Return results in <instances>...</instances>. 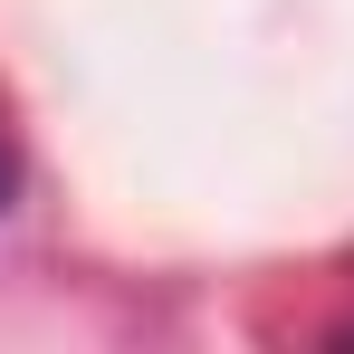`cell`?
I'll return each mask as SVG.
<instances>
[{
  "label": "cell",
  "mask_w": 354,
  "mask_h": 354,
  "mask_svg": "<svg viewBox=\"0 0 354 354\" xmlns=\"http://www.w3.org/2000/svg\"><path fill=\"white\" fill-rule=\"evenodd\" d=\"M10 182H19V163H10V134H0V211H10Z\"/></svg>",
  "instance_id": "6da1fadb"
}]
</instances>
